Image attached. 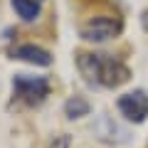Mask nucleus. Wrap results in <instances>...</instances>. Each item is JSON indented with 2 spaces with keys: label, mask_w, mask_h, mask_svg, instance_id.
<instances>
[{
  "label": "nucleus",
  "mask_w": 148,
  "mask_h": 148,
  "mask_svg": "<svg viewBox=\"0 0 148 148\" xmlns=\"http://www.w3.org/2000/svg\"><path fill=\"white\" fill-rule=\"evenodd\" d=\"M12 94L17 101L27 106H40L49 96V82L45 77H30V74H15L12 77Z\"/></svg>",
  "instance_id": "1"
},
{
  "label": "nucleus",
  "mask_w": 148,
  "mask_h": 148,
  "mask_svg": "<svg viewBox=\"0 0 148 148\" xmlns=\"http://www.w3.org/2000/svg\"><path fill=\"white\" fill-rule=\"evenodd\" d=\"M121 30H123V22L116 15H94L79 27V35L86 42H106V40L119 37Z\"/></svg>",
  "instance_id": "2"
},
{
  "label": "nucleus",
  "mask_w": 148,
  "mask_h": 148,
  "mask_svg": "<svg viewBox=\"0 0 148 148\" xmlns=\"http://www.w3.org/2000/svg\"><path fill=\"white\" fill-rule=\"evenodd\" d=\"M131 79V69L123 62L114 57H106L101 54V67H99V86H106V89H116V86L126 84Z\"/></svg>",
  "instance_id": "3"
},
{
  "label": "nucleus",
  "mask_w": 148,
  "mask_h": 148,
  "mask_svg": "<svg viewBox=\"0 0 148 148\" xmlns=\"http://www.w3.org/2000/svg\"><path fill=\"white\" fill-rule=\"evenodd\" d=\"M119 111H121L123 119H128V121L143 123L146 116H148V94L141 91V89L123 94L121 99H119Z\"/></svg>",
  "instance_id": "4"
},
{
  "label": "nucleus",
  "mask_w": 148,
  "mask_h": 148,
  "mask_svg": "<svg viewBox=\"0 0 148 148\" xmlns=\"http://www.w3.org/2000/svg\"><path fill=\"white\" fill-rule=\"evenodd\" d=\"M12 57L20 59V62H27V64H35V67H49L52 64V54L47 52L45 47H40V45H20V47L12 52Z\"/></svg>",
  "instance_id": "5"
},
{
  "label": "nucleus",
  "mask_w": 148,
  "mask_h": 148,
  "mask_svg": "<svg viewBox=\"0 0 148 148\" xmlns=\"http://www.w3.org/2000/svg\"><path fill=\"white\" fill-rule=\"evenodd\" d=\"M99 67H101V54L94 52H79L77 54V69L84 77L86 84L99 86Z\"/></svg>",
  "instance_id": "6"
},
{
  "label": "nucleus",
  "mask_w": 148,
  "mask_h": 148,
  "mask_svg": "<svg viewBox=\"0 0 148 148\" xmlns=\"http://www.w3.org/2000/svg\"><path fill=\"white\" fill-rule=\"evenodd\" d=\"M94 131H96V136H99L101 141H106V143H123L128 138L126 128H121L114 119H109V116H99Z\"/></svg>",
  "instance_id": "7"
},
{
  "label": "nucleus",
  "mask_w": 148,
  "mask_h": 148,
  "mask_svg": "<svg viewBox=\"0 0 148 148\" xmlns=\"http://www.w3.org/2000/svg\"><path fill=\"white\" fill-rule=\"evenodd\" d=\"M10 5L17 12V17H22L25 22H32L40 17V3L37 0H10Z\"/></svg>",
  "instance_id": "8"
},
{
  "label": "nucleus",
  "mask_w": 148,
  "mask_h": 148,
  "mask_svg": "<svg viewBox=\"0 0 148 148\" xmlns=\"http://www.w3.org/2000/svg\"><path fill=\"white\" fill-rule=\"evenodd\" d=\"M89 101L84 99V96H72V99L64 101V114H67V119H82L89 114Z\"/></svg>",
  "instance_id": "9"
},
{
  "label": "nucleus",
  "mask_w": 148,
  "mask_h": 148,
  "mask_svg": "<svg viewBox=\"0 0 148 148\" xmlns=\"http://www.w3.org/2000/svg\"><path fill=\"white\" fill-rule=\"evenodd\" d=\"M72 146V138L67 136V133H59V136H54L52 141H49L47 148H69Z\"/></svg>",
  "instance_id": "10"
},
{
  "label": "nucleus",
  "mask_w": 148,
  "mask_h": 148,
  "mask_svg": "<svg viewBox=\"0 0 148 148\" xmlns=\"http://www.w3.org/2000/svg\"><path fill=\"white\" fill-rule=\"evenodd\" d=\"M143 22H146V27H148V10H146V15H143Z\"/></svg>",
  "instance_id": "11"
}]
</instances>
